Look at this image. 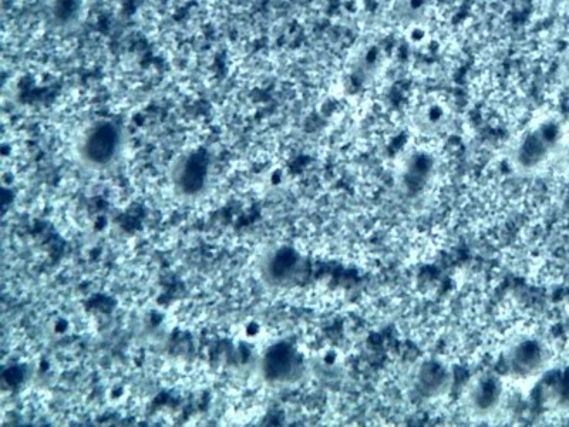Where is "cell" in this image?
I'll list each match as a JSON object with an SVG mask.
<instances>
[{
    "label": "cell",
    "mask_w": 569,
    "mask_h": 427,
    "mask_svg": "<svg viewBox=\"0 0 569 427\" xmlns=\"http://www.w3.org/2000/svg\"><path fill=\"white\" fill-rule=\"evenodd\" d=\"M450 371L446 365L437 361L423 363L417 373V386L423 395L439 396L450 386Z\"/></svg>",
    "instance_id": "8"
},
{
    "label": "cell",
    "mask_w": 569,
    "mask_h": 427,
    "mask_svg": "<svg viewBox=\"0 0 569 427\" xmlns=\"http://www.w3.org/2000/svg\"><path fill=\"white\" fill-rule=\"evenodd\" d=\"M562 151H564L565 158H567L568 163H569V139H567V141H565V146H564V149H562Z\"/></svg>",
    "instance_id": "13"
},
{
    "label": "cell",
    "mask_w": 569,
    "mask_h": 427,
    "mask_svg": "<svg viewBox=\"0 0 569 427\" xmlns=\"http://www.w3.org/2000/svg\"><path fill=\"white\" fill-rule=\"evenodd\" d=\"M541 399L550 408L569 409V366L545 373L540 386Z\"/></svg>",
    "instance_id": "6"
},
{
    "label": "cell",
    "mask_w": 569,
    "mask_h": 427,
    "mask_svg": "<svg viewBox=\"0 0 569 427\" xmlns=\"http://www.w3.org/2000/svg\"><path fill=\"white\" fill-rule=\"evenodd\" d=\"M562 73H564V79L569 83V52L564 59V65H562Z\"/></svg>",
    "instance_id": "12"
},
{
    "label": "cell",
    "mask_w": 569,
    "mask_h": 427,
    "mask_svg": "<svg viewBox=\"0 0 569 427\" xmlns=\"http://www.w3.org/2000/svg\"><path fill=\"white\" fill-rule=\"evenodd\" d=\"M446 117V109L436 102L427 103L419 112L420 124H423V127L426 126L427 129H434V127L439 126L446 120Z\"/></svg>",
    "instance_id": "11"
},
{
    "label": "cell",
    "mask_w": 569,
    "mask_h": 427,
    "mask_svg": "<svg viewBox=\"0 0 569 427\" xmlns=\"http://www.w3.org/2000/svg\"><path fill=\"white\" fill-rule=\"evenodd\" d=\"M175 181L181 190L187 194H194L200 191L207 180L208 156L204 151H191L185 154L177 167H175Z\"/></svg>",
    "instance_id": "4"
},
{
    "label": "cell",
    "mask_w": 569,
    "mask_h": 427,
    "mask_svg": "<svg viewBox=\"0 0 569 427\" xmlns=\"http://www.w3.org/2000/svg\"><path fill=\"white\" fill-rule=\"evenodd\" d=\"M567 139L564 123L558 117H544L524 131L515 146L514 161L523 170H535L560 153Z\"/></svg>",
    "instance_id": "1"
},
{
    "label": "cell",
    "mask_w": 569,
    "mask_h": 427,
    "mask_svg": "<svg viewBox=\"0 0 569 427\" xmlns=\"http://www.w3.org/2000/svg\"><path fill=\"white\" fill-rule=\"evenodd\" d=\"M548 352L545 345L535 338L523 339L505 356L507 371L515 378L527 379L538 375L545 368Z\"/></svg>",
    "instance_id": "3"
},
{
    "label": "cell",
    "mask_w": 569,
    "mask_h": 427,
    "mask_svg": "<svg viewBox=\"0 0 569 427\" xmlns=\"http://www.w3.org/2000/svg\"><path fill=\"white\" fill-rule=\"evenodd\" d=\"M296 264H298V257L292 251L282 250L275 255L274 260H272V275L276 278H285L291 275V272L295 270Z\"/></svg>",
    "instance_id": "10"
},
{
    "label": "cell",
    "mask_w": 569,
    "mask_h": 427,
    "mask_svg": "<svg viewBox=\"0 0 569 427\" xmlns=\"http://www.w3.org/2000/svg\"><path fill=\"white\" fill-rule=\"evenodd\" d=\"M296 369V356L289 346L279 345L268 353L265 361V371L269 378L275 381H285L291 378Z\"/></svg>",
    "instance_id": "9"
},
{
    "label": "cell",
    "mask_w": 569,
    "mask_h": 427,
    "mask_svg": "<svg viewBox=\"0 0 569 427\" xmlns=\"http://www.w3.org/2000/svg\"><path fill=\"white\" fill-rule=\"evenodd\" d=\"M123 131L113 120H97L84 131L80 140V157L87 166L106 167L119 156Z\"/></svg>",
    "instance_id": "2"
},
{
    "label": "cell",
    "mask_w": 569,
    "mask_h": 427,
    "mask_svg": "<svg viewBox=\"0 0 569 427\" xmlns=\"http://www.w3.org/2000/svg\"><path fill=\"white\" fill-rule=\"evenodd\" d=\"M47 15L57 30L70 32L79 28L83 22L86 5L84 0H50Z\"/></svg>",
    "instance_id": "7"
},
{
    "label": "cell",
    "mask_w": 569,
    "mask_h": 427,
    "mask_svg": "<svg viewBox=\"0 0 569 427\" xmlns=\"http://www.w3.org/2000/svg\"><path fill=\"white\" fill-rule=\"evenodd\" d=\"M504 385L497 375H484L471 386L470 408L478 415L486 416L493 413L503 400Z\"/></svg>",
    "instance_id": "5"
}]
</instances>
